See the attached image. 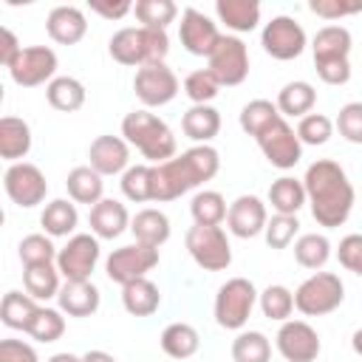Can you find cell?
Segmentation results:
<instances>
[{"label":"cell","mask_w":362,"mask_h":362,"mask_svg":"<svg viewBox=\"0 0 362 362\" xmlns=\"http://www.w3.org/2000/svg\"><path fill=\"white\" fill-rule=\"evenodd\" d=\"M0 362H40L37 351L25 339H3L0 342Z\"/></svg>","instance_id":"f5cc1de1"},{"label":"cell","mask_w":362,"mask_h":362,"mask_svg":"<svg viewBox=\"0 0 362 362\" xmlns=\"http://www.w3.org/2000/svg\"><path fill=\"white\" fill-rule=\"evenodd\" d=\"M3 187H6V195L11 198V204H17L23 209L42 204L48 195V181H45L42 170L31 161L8 164L6 175H3Z\"/></svg>","instance_id":"4fadbf2b"},{"label":"cell","mask_w":362,"mask_h":362,"mask_svg":"<svg viewBox=\"0 0 362 362\" xmlns=\"http://www.w3.org/2000/svg\"><path fill=\"white\" fill-rule=\"evenodd\" d=\"M337 130L345 141L351 144H362V102H348L339 107L337 113Z\"/></svg>","instance_id":"681fc988"},{"label":"cell","mask_w":362,"mask_h":362,"mask_svg":"<svg viewBox=\"0 0 362 362\" xmlns=\"http://www.w3.org/2000/svg\"><path fill=\"white\" fill-rule=\"evenodd\" d=\"M107 51L119 65L144 68L153 62H164V57L170 54V37L167 31H158V28L130 25V28H119L110 37Z\"/></svg>","instance_id":"277c9868"},{"label":"cell","mask_w":362,"mask_h":362,"mask_svg":"<svg viewBox=\"0 0 362 362\" xmlns=\"http://www.w3.org/2000/svg\"><path fill=\"white\" fill-rule=\"evenodd\" d=\"M351 348H354L356 356H362V328L354 331V337H351Z\"/></svg>","instance_id":"680465c9"},{"label":"cell","mask_w":362,"mask_h":362,"mask_svg":"<svg viewBox=\"0 0 362 362\" xmlns=\"http://www.w3.org/2000/svg\"><path fill=\"white\" fill-rule=\"evenodd\" d=\"M274 105H277V110H280L283 119H286V116H297V119H303V116H308L311 107L317 105V90H314L311 82H305V79H294V82H286V85L280 88Z\"/></svg>","instance_id":"f1b7e54d"},{"label":"cell","mask_w":362,"mask_h":362,"mask_svg":"<svg viewBox=\"0 0 362 362\" xmlns=\"http://www.w3.org/2000/svg\"><path fill=\"white\" fill-rule=\"evenodd\" d=\"M57 54L54 48L48 45H28L20 51V57L11 62L8 68V76L14 85L20 88H37V85H45L51 79H57Z\"/></svg>","instance_id":"2e32d148"},{"label":"cell","mask_w":362,"mask_h":362,"mask_svg":"<svg viewBox=\"0 0 362 362\" xmlns=\"http://www.w3.org/2000/svg\"><path fill=\"white\" fill-rule=\"evenodd\" d=\"M99 263V238L90 232L71 235L68 243L57 252V269L65 280H90Z\"/></svg>","instance_id":"5bb4252c"},{"label":"cell","mask_w":362,"mask_h":362,"mask_svg":"<svg viewBox=\"0 0 362 362\" xmlns=\"http://www.w3.org/2000/svg\"><path fill=\"white\" fill-rule=\"evenodd\" d=\"M59 269L57 263H40V266H25L23 269V286H25V294H31L37 303H45L51 297L59 294Z\"/></svg>","instance_id":"e575fe53"},{"label":"cell","mask_w":362,"mask_h":362,"mask_svg":"<svg viewBox=\"0 0 362 362\" xmlns=\"http://www.w3.org/2000/svg\"><path fill=\"white\" fill-rule=\"evenodd\" d=\"M215 14L229 31L246 34V31H255L260 23V3L257 0H215Z\"/></svg>","instance_id":"d4e9b609"},{"label":"cell","mask_w":362,"mask_h":362,"mask_svg":"<svg viewBox=\"0 0 362 362\" xmlns=\"http://www.w3.org/2000/svg\"><path fill=\"white\" fill-rule=\"evenodd\" d=\"M269 223V212H266V204L257 198V195H238L232 204H229V212H226V229L240 238V240H249V238H257Z\"/></svg>","instance_id":"d6986e66"},{"label":"cell","mask_w":362,"mask_h":362,"mask_svg":"<svg viewBox=\"0 0 362 362\" xmlns=\"http://www.w3.org/2000/svg\"><path fill=\"white\" fill-rule=\"evenodd\" d=\"M45 99L54 110L62 113H74L85 105V85L74 76H57L45 85Z\"/></svg>","instance_id":"d590c367"},{"label":"cell","mask_w":362,"mask_h":362,"mask_svg":"<svg viewBox=\"0 0 362 362\" xmlns=\"http://www.w3.org/2000/svg\"><path fill=\"white\" fill-rule=\"evenodd\" d=\"M133 14L144 28L167 31V25L178 17V6L173 0H139L133 3Z\"/></svg>","instance_id":"ab89813d"},{"label":"cell","mask_w":362,"mask_h":362,"mask_svg":"<svg viewBox=\"0 0 362 362\" xmlns=\"http://www.w3.org/2000/svg\"><path fill=\"white\" fill-rule=\"evenodd\" d=\"M130 232L136 238V243H144V246H164L170 240V218L161 212V209H139L130 221Z\"/></svg>","instance_id":"484cf974"},{"label":"cell","mask_w":362,"mask_h":362,"mask_svg":"<svg viewBox=\"0 0 362 362\" xmlns=\"http://www.w3.org/2000/svg\"><path fill=\"white\" fill-rule=\"evenodd\" d=\"M260 153L266 156V161L277 170H291L300 158H303V141L297 136V130L280 116L274 119L263 133L255 136Z\"/></svg>","instance_id":"8fae6325"},{"label":"cell","mask_w":362,"mask_h":362,"mask_svg":"<svg viewBox=\"0 0 362 362\" xmlns=\"http://www.w3.org/2000/svg\"><path fill=\"white\" fill-rule=\"evenodd\" d=\"M79 223V212L76 204L68 198H54L51 204H45L42 215H40V226L48 238H68Z\"/></svg>","instance_id":"1f68e13d"},{"label":"cell","mask_w":362,"mask_h":362,"mask_svg":"<svg viewBox=\"0 0 362 362\" xmlns=\"http://www.w3.org/2000/svg\"><path fill=\"white\" fill-rule=\"evenodd\" d=\"M303 187H305V201L311 206V215L320 226L337 229L351 218L356 192L348 173L337 161L317 158L314 164H308L303 175Z\"/></svg>","instance_id":"6da1fadb"},{"label":"cell","mask_w":362,"mask_h":362,"mask_svg":"<svg viewBox=\"0 0 362 362\" xmlns=\"http://www.w3.org/2000/svg\"><path fill=\"white\" fill-rule=\"evenodd\" d=\"M351 45L354 37L345 25H322L311 40L314 68L325 85H345L351 79Z\"/></svg>","instance_id":"5b68a950"},{"label":"cell","mask_w":362,"mask_h":362,"mask_svg":"<svg viewBox=\"0 0 362 362\" xmlns=\"http://www.w3.org/2000/svg\"><path fill=\"white\" fill-rule=\"evenodd\" d=\"M158 345H161V351H164L170 359L184 362V359H189V356L198 354L201 337H198V331H195L189 322H170V325L161 331Z\"/></svg>","instance_id":"83f0119b"},{"label":"cell","mask_w":362,"mask_h":362,"mask_svg":"<svg viewBox=\"0 0 362 362\" xmlns=\"http://www.w3.org/2000/svg\"><path fill=\"white\" fill-rule=\"evenodd\" d=\"M297 136L303 144H325L331 136H334V122L325 116V113H308L300 119L297 124Z\"/></svg>","instance_id":"c3c4849f"},{"label":"cell","mask_w":362,"mask_h":362,"mask_svg":"<svg viewBox=\"0 0 362 362\" xmlns=\"http://www.w3.org/2000/svg\"><path fill=\"white\" fill-rule=\"evenodd\" d=\"M342 300H345V283L334 272H314L294 291V308L303 317L331 314L342 305Z\"/></svg>","instance_id":"8992f818"},{"label":"cell","mask_w":362,"mask_h":362,"mask_svg":"<svg viewBox=\"0 0 362 362\" xmlns=\"http://www.w3.org/2000/svg\"><path fill=\"white\" fill-rule=\"evenodd\" d=\"M337 257H339V263H342L348 272H354V274L362 277V235H359V232L345 235V238L339 240Z\"/></svg>","instance_id":"816d5d0a"},{"label":"cell","mask_w":362,"mask_h":362,"mask_svg":"<svg viewBox=\"0 0 362 362\" xmlns=\"http://www.w3.org/2000/svg\"><path fill=\"white\" fill-rule=\"evenodd\" d=\"M31 153V127L25 119L3 116L0 119V158L8 164L23 161Z\"/></svg>","instance_id":"cb8c5ba5"},{"label":"cell","mask_w":362,"mask_h":362,"mask_svg":"<svg viewBox=\"0 0 362 362\" xmlns=\"http://www.w3.org/2000/svg\"><path fill=\"white\" fill-rule=\"evenodd\" d=\"M260 45L263 51L272 57V59H280V62H288V59H297L305 45H308V37H305V28L294 20V17H272L263 31H260Z\"/></svg>","instance_id":"7c38bea8"},{"label":"cell","mask_w":362,"mask_h":362,"mask_svg":"<svg viewBox=\"0 0 362 362\" xmlns=\"http://www.w3.org/2000/svg\"><path fill=\"white\" fill-rule=\"evenodd\" d=\"M181 130L195 144H209L221 133V113L212 105H192L181 119Z\"/></svg>","instance_id":"4316f807"},{"label":"cell","mask_w":362,"mask_h":362,"mask_svg":"<svg viewBox=\"0 0 362 362\" xmlns=\"http://www.w3.org/2000/svg\"><path fill=\"white\" fill-rule=\"evenodd\" d=\"M65 187H68V198L74 204H88V206H96L102 201V192H105V181L90 164L74 167L65 178Z\"/></svg>","instance_id":"f546056e"},{"label":"cell","mask_w":362,"mask_h":362,"mask_svg":"<svg viewBox=\"0 0 362 362\" xmlns=\"http://www.w3.org/2000/svg\"><path fill=\"white\" fill-rule=\"evenodd\" d=\"M31 339L37 342H57L62 334H65V317L59 308H48V305H40L28 331H25Z\"/></svg>","instance_id":"ee69618b"},{"label":"cell","mask_w":362,"mask_h":362,"mask_svg":"<svg viewBox=\"0 0 362 362\" xmlns=\"http://www.w3.org/2000/svg\"><path fill=\"white\" fill-rule=\"evenodd\" d=\"M40 303L31 297V294H23V291H6L3 294V303H0V322L11 331H28L34 314H37Z\"/></svg>","instance_id":"836d02e7"},{"label":"cell","mask_w":362,"mask_h":362,"mask_svg":"<svg viewBox=\"0 0 362 362\" xmlns=\"http://www.w3.org/2000/svg\"><path fill=\"white\" fill-rule=\"evenodd\" d=\"M90 167L105 175H119L130 167V144L122 136H96L88 147Z\"/></svg>","instance_id":"ffe728a7"},{"label":"cell","mask_w":362,"mask_h":362,"mask_svg":"<svg viewBox=\"0 0 362 362\" xmlns=\"http://www.w3.org/2000/svg\"><path fill=\"white\" fill-rule=\"evenodd\" d=\"M150 175H153V164H130L124 173H122V195L133 204H144V201H153V192H150Z\"/></svg>","instance_id":"f6af8a7d"},{"label":"cell","mask_w":362,"mask_h":362,"mask_svg":"<svg viewBox=\"0 0 362 362\" xmlns=\"http://www.w3.org/2000/svg\"><path fill=\"white\" fill-rule=\"evenodd\" d=\"M122 305L133 317H150V314H156L158 305H161L158 286L153 280H147V277L122 286Z\"/></svg>","instance_id":"d6a6232c"},{"label":"cell","mask_w":362,"mask_h":362,"mask_svg":"<svg viewBox=\"0 0 362 362\" xmlns=\"http://www.w3.org/2000/svg\"><path fill=\"white\" fill-rule=\"evenodd\" d=\"M274 119H280V110H277L274 102H269V99H252V102L243 105L238 122H240L243 133H249V136L255 139V136L263 133Z\"/></svg>","instance_id":"b9f144b4"},{"label":"cell","mask_w":362,"mask_h":362,"mask_svg":"<svg viewBox=\"0 0 362 362\" xmlns=\"http://www.w3.org/2000/svg\"><path fill=\"white\" fill-rule=\"evenodd\" d=\"M57 246L54 240L45 235V232H34V235H25L17 246V255L23 260V269L25 266H40V263H57Z\"/></svg>","instance_id":"7bdbcfd3"},{"label":"cell","mask_w":362,"mask_h":362,"mask_svg":"<svg viewBox=\"0 0 362 362\" xmlns=\"http://www.w3.org/2000/svg\"><path fill=\"white\" fill-rule=\"evenodd\" d=\"M221 90V82L209 68H198L184 79V93L192 105H209Z\"/></svg>","instance_id":"bcb514c9"},{"label":"cell","mask_w":362,"mask_h":362,"mask_svg":"<svg viewBox=\"0 0 362 362\" xmlns=\"http://www.w3.org/2000/svg\"><path fill=\"white\" fill-rule=\"evenodd\" d=\"M45 31L59 45H76L88 34V17L79 6H57L48 11Z\"/></svg>","instance_id":"7402d4cb"},{"label":"cell","mask_w":362,"mask_h":362,"mask_svg":"<svg viewBox=\"0 0 362 362\" xmlns=\"http://www.w3.org/2000/svg\"><path fill=\"white\" fill-rule=\"evenodd\" d=\"M308 8L322 20H342L362 11V0H311Z\"/></svg>","instance_id":"f907efd6"},{"label":"cell","mask_w":362,"mask_h":362,"mask_svg":"<svg viewBox=\"0 0 362 362\" xmlns=\"http://www.w3.org/2000/svg\"><path fill=\"white\" fill-rule=\"evenodd\" d=\"M133 90L144 107H161L178 96V76L167 62H153L136 71Z\"/></svg>","instance_id":"9a60e30c"},{"label":"cell","mask_w":362,"mask_h":362,"mask_svg":"<svg viewBox=\"0 0 362 362\" xmlns=\"http://www.w3.org/2000/svg\"><path fill=\"white\" fill-rule=\"evenodd\" d=\"M122 139L136 147L147 164H164L170 158H175L178 141L170 130V124L164 119H158L156 113H150L147 107L141 110H130L122 119Z\"/></svg>","instance_id":"3957f363"},{"label":"cell","mask_w":362,"mask_h":362,"mask_svg":"<svg viewBox=\"0 0 362 362\" xmlns=\"http://www.w3.org/2000/svg\"><path fill=\"white\" fill-rule=\"evenodd\" d=\"M257 297L260 294L249 277H229L215 294V322L226 331H243Z\"/></svg>","instance_id":"52a82bcc"},{"label":"cell","mask_w":362,"mask_h":362,"mask_svg":"<svg viewBox=\"0 0 362 362\" xmlns=\"http://www.w3.org/2000/svg\"><path fill=\"white\" fill-rule=\"evenodd\" d=\"M90 11H96L99 17L105 20H122L133 11V3L130 0H90Z\"/></svg>","instance_id":"db71d44e"},{"label":"cell","mask_w":362,"mask_h":362,"mask_svg":"<svg viewBox=\"0 0 362 362\" xmlns=\"http://www.w3.org/2000/svg\"><path fill=\"white\" fill-rule=\"evenodd\" d=\"M274 345L286 362H317L322 342L305 320H286L274 337Z\"/></svg>","instance_id":"e0dca14e"},{"label":"cell","mask_w":362,"mask_h":362,"mask_svg":"<svg viewBox=\"0 0 362 362\" xmlns=\"http://www.w3.org/2000/svg\"><path fill=\"white\" fill-rule=\"evenodd\" d=\"M82 362H119L113 354H107V351H88V354H82Z\"/></svg>","instance_id":"9f6ffc18"},{"label":"cell","mask_w":362,"mask_h":362,"mask_svg":"<svg viewBox=\"0 0 362 362\" xmlns=\"http://www.w3.org/2000/svg\"><path fill=\"white\" fill-rule=\"evenodd\" d=\"M226 212H229L226 198L218 189H201L189 201V215L198 226H221L226 221Z\"/></svg>","instance_id":"8d00e7d4"},{"label":"cell","mask_w":362,"mask_h":362,"mask_svg":"<svg viewBox=\"0 0 362 362\" xmlns=\"http://www.w3.org/2000/svg\"><path fill=\"white\" fill-rule=\"evenodd\" d=\"M178 40L184 45V51H189L192 57H209L221 40L218 25L198 8H184L181 11V23H178Z\"/></svg>","instance_id":"ac0fdd59"},{"label":"cell","mask_w":362,"mask_h":362,"mask_svg":"<svg viewBox=\"0 0 362 362\" xmlns=\"http://www.w3.org/2000/svg\"><path fill=\"white\" fill-rule=\"evenodd\" d=\"M232 359L235 362H269L272 342L263 331H238L232 339Z\"/></svg>","instance_id":"f35d334b"},{"label":"cell","mask_w":362,"mask_h":362,"mask_svg":"<svg viewBox=\"0 0 362 362\" xmlns=\"http://www.w3.org/2000/svg\"><path fill=\"white\" fill-rule=\"evenodd\" d=\"M331 257V240L320 232H305L294 240V260L303 266V269H322Z\"/></svg>","instance_id":"74e56055"},{"label":"cell","mask_w":362,"mask_h":362,"mask_svg":"<svg viewBox=\"0 0 362 362\" xmlns=\"http://www.w3.org/2000/svg\"><path fill=\"white\" fill-rule=\"evenodd\" d=\"M300 232V221L297 215H272L266 229H263V238H266V246L269 249H286Z\"/></svg>","instance_id":"7dc6e473"},{"label":"cell","mask_w":362,"mask_h":362,"mask_svg":"<svg viewBox=\"0 0 362 362\" xmlns=\"http://www.w3.org/2000/svg\"><path fill=\"white\" fill-rule=\"evenodd\" d=\"M269 204L277 215H297L308 201H305V187L303 178L294 175H280L269 187Z\"/></svg>","instance_id":"4dcf8cb0"},{"label":"cell","mask_w":362,"mask_h":362,"mask_svg":"<svg viewBox=\"0 0 362 362\" xmlns=\"http://www.w3.org/2000/svg\"><path fill=\"white\" fill-rule=\"evenodd\" d=\"M156 266H158V249L144 246V243H127V246H119L107 255L105 274L110 283L127 286L133 280L147 277V272H153Z\"/></svg>","instance_id":"9c48e42d"},{"label":"cell","mask_w":362,"mask_h":362,"mask_svg":"<svg viewBox=\"0 0 362 362\" xmlns=\"http://www.w3.org/2000/svg\"><path fill=\"white\" fill-rule=\"evenodd\" d=\"M206 68L215 74L221 88H235L249 76V48L235 34H221L215 51L206 57Z\"/></svg>","instance_id":"30bf717a"},{"label":"cell","mask_w":362,"mask_h":362,"mask_svg":"<svg viewBox=\"0 0 362 362\" xmlns=\"http://www.w3.org/2000/svg\"><path fill=\"white\" fill-rule=\"evenodd\" d=\"M99 288L90 280H65L57 294V305L68 317H93L99 311Z\"/></svg>","instance_id":"603a6c76"},{"label":"cell","mask_w":362,"mask_h":362,"mask_svg":"<svg viewBox=\"0 0 362 362\" xmlns=\"http://www.w3.org/2000/svg\"><path fill=\"white\" fill-rule=\"evenodd\" d=\"M130 212L122 201L116 198H102L96 206H90V215H88V223H90V232L99 238V240H113L119 238L122 232L130 229Z\"/></svg>","instance_id":"44dd1931"},{"label":"cell","mask_w":362,"mask_h":362,"mask_svg":"<svg viewBox=\"0 0 362 362\" xmlns=\"http://www.w3.org/2000/svg\"><path fill=\"white\" fill-rule=\"evenodd\" d=\"M187 252L204 272H223L232 263V246L223 226H189L187 229Z\"/></svg>","instance_id":"ba28073f"},{"label":"cell","mask_w":362,"mask_h":362,"mask_svg":"<svg viewBox=\"0 0 362 362\" xmlns=\"http://www.w3.org/2000/svg\"><path fill=\"white\" fill-rule=\"evenodd\" d=\"M257 305L263 311L266 320H274V322H286L294 311V291H288L286 286L274 283V286H266L257 297Z\"/></svg>","instance_id":"60d3db41"},{"label":"cell","mask_w":362,"mask_h":362,"mask_svg":"<svg viewBox=\"0 0 362 362\" xmlns=\"http://www.w3.org/2000/svg\"><path fill=\"white\" fill-rule=\"evenodd\" d=\"M218 170H221V156L212 144H195L164 164H153V175H150L153 201L158 204L175 201L184 192L212 181Z\"/></svg>","instance_id":"7a4b0ae2"},{"label":"cell","mask_w":362,"mask_h":362,"mask_svg":"<svg viewBox=\"0 0 362 362\" xmlns=\"http://www.w3.org/2000/svg\"><path fill=\"white\" fill-rule=\"evenodd\" d=\"M45 362H82V356H76V354H68V351H62V354H54V356H48Z\"/></svg>","instance_id":"6f0895ef"},{"label":"cell","mask_w":362,"mask_h":362,"mask_svg":"<svg viewBox=\"0 0 362 362\" xmlns=\"http://www.w3.org/2000/svg\"><path fill=\"white\" fill-rule=\"evenodd\" d=\"M20 51H23V45L17 42L14 31L11 28H3L0 31V62H3V68H11V62L20 57Z\"/></svg>","instance_id":"11a10c76"}]
</instances>
